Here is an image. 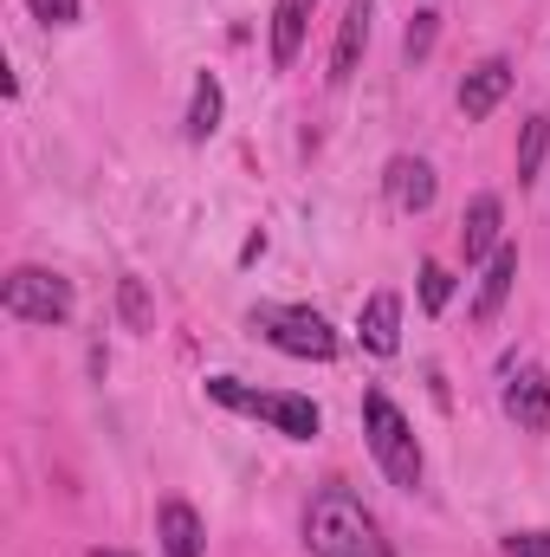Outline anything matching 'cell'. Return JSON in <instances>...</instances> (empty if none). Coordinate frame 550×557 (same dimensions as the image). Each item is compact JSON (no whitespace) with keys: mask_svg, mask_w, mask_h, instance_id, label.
Here are the masks:
<instances>
[{"mask_svg":"<svg viewBox=\"0 0 550 557\" xmlns=\"http://www.w3.org/2000/svg\"><path fill=\"white\" fill-rule=\"evenodd\" d=\"M545 149H550V117H525V131H518V182H538V169H545Z\"/></svg>","mask_w":550,"mask_h":557,"instance_id":"cell-16","label":"cell"},{"mask_svg":"<svg viewBox=\"0 0 550 557\" xmlns=\"http://www.w3.org/2000/svg\"><path fill=\"white\" fill-rule=\"evenodd\" d=\"M447 298H453V273H447L440 260H427V267H421V311H427V318H440V311H447Z\"/></svg>","mask_w":550,"mask_h":557,"instance_id":"cell-19","label":"cell"},{"mask_svg":"<svg viewBox=\"0 0 550 557\" xmlns=\"http://www.w3.org/2000/svg\"><path fill=\"white\" fill-rule=\"evenodd\" d=\"M505 557H550V532H512Z\"/></svg>","mask_w":550,"mask_h":557,"instance_id":"cell-20","label":"cell"},{"mask_svg":"<svg viewBox=\"0 0 550 557\" xmlns=\"http://www.w3.org/2000/svg\"><path fill=\"white\" fill-rule=\"evenodd\" d=\"M505 416L518 421L525 434H545L550 428V376L538 363H525V370L505 383Z\"/></svg>","mask_w":550,"mask_h":557,"instance_id":"cell-10","label":"cell"},{"mask_svg":"<svg viewBox=\"0 0 550 557\" xmlns=\"http://www.w3.org/2000/svg\"><path fill=\"white\" fill-rule=\"evenodd\" d=\"M0 305L20 324H65L78 298H72V278L46 273V267H13V273L0 278Z\"/></svg>","mask_w":550,"mask_h":557,"instance_id":"cell-5","label":"cell"},{"mask_svg":"<svg viewBox=\"0 0 550 557\" xmlns=\"http://www.w3.org/2000/svg\"><path fill=\"white\" fill-rule=\"evenodd\" d=\"M499 227H505L499 195H473V201H466V221H460V253H466V267H486V260L505 247Z\"/></svg>","mask_w":550,"mask_h":557,"instance_id":"cell-6","label":"cell"},{"mask_svg":"<svg viewBox=\"0 0 550 557\" xmlns=\"http://www.w3.org/2000/svg\"><path fill=\"white\" fill-rule=\"evenodd\" d=\"M357 337H363V350L396 357L402 350V298L396 292H370L363 311H357Z\"/></svg>","mask_w":550,"mask_h":557,"instance_id":"cell-9","label":"cell"},{"mask_svg":"<svg viewBox=\"0 0 550 557\" xmlns=\"http://www.w3.org/2000/svg\"><path fill=\"white\" fill-rule=\"evenodd\" d=\"M383 188H389V201H396L402 214H427V208H434V195H440L434 162H421V156H396V162L383 169Z\"/></svg>","mask_w":550,"mask_h":557,"instance_id":"cell-7","label":"cell"},{"mask_svg":"<svg viewBox=\"0 0 550 557\" xmlns=\"http://www.w3.org/2000/svg\"><path fill=\"white\" fill-rule=\"evenodd\" d=\"M311 7L317 0H278L273 7V72H291L298 65L304 33H311Z\"/></svg>","mask_w":550,"mask_h":557,"instance_id":"cell-14","label":"cell"},{"mask_svg":"<svg viewBox=\"0 0 550 557\" xmlns=\"http://www.w3.org/2000/svg\"><path fill=\"white\" fill-rule=\"evenodd\" d=\"M155 539H162V557H201L208 552L201 512H195L188 499H162V506H155Z\"/></svg>","mask_w":550,"mask_h":557,"instance_id":"cell-12","label":"cell"},{"mask_svg":"<svg viewBox=\"0 0 550 557\" xmlns=\"http://www.w3.org/2000/svg\"><path fill=\"white\" fill-rule=\"evenodd\" d=\"M221 117H227V91H221V78H214V72H201V78H195V98H188L182 131H188V143H208L214 131H221Z\"/></svg>","mask_w":550,"mask_h":557,"instance_id":"cell-15","label":"cell"},{"mask_svg":"<svg viewBox=\"0 0 550 557\" xmlns=\"http://www.w3.org/2000/svg\"><path fill=\"white\" fill-rule=\"evenodd\" d=\"M208 396L221 409H234V416H253V421H266V428H278L285 441H311L324 428L317 403L311 396H291V389H247L240 376H208Z\"/></svg>","mask_w":550,"mask_h":557,"instance_id":"cell-2","label":"cell"},{"mask_svg":"<svg viewBox=\"0 0 550 557\" xmlns=\"http://www.w3.org/2000/svg\"><path fill=\"white\" fill-rule=\"evenodd\" d=\"M253 331L285 350V357H304V363H330L337 357V331L311 311V305H253Z\"/></svg>","mask_w":550,"mask_h":557,"instance_id":"cell-4","label":"cell"},{"mask_svg":"<svg viewBox=\"0 0 550 557\" xmlns=\"http://www.w3.org/2000/svg\"><path fill=\"white\" fill-rule=\"evenodd\" d=\"M33 13H39L46 26H72V20H78V0H33Z\"/></svg>","mask_w":550,"mask_h":557,"instance_id":"cell-21","label":"cell"},{"mask_svg":"<svg viewBox=\"0 0 550 557\" xmlns=\"http://www.w3.org/2000/svg\"><path fill=\"white\" fill-rule=\"evenodd\" d=\"M434 46H440V13H434V7H421V13L409 20V33H402V59H409V65H421Z\"/></svg>","mask_w":550,"mask_h":557,"instance_id":"cell-17","label":"cell"},{"mask_svg":"<svg viewBox=\"0 0 550 557\" xmlns=\"http://www.w3.org/2000/svg\"><path fill=\"white\" fill-rule=\"evenodd\" d=\"M512 285H518V247H499V253L486 260V273H479V292H473V324H492V318L505 311Z\"/></svg>","mask_w":550,"mask_h":557,"instance_id":"cell-13","label":"cell"},{"mask_svg":"<svg viewBox=\"0 0 550 557\" xmlns=\"http://www.w3.org/2000/svg\"><path fill=\"white\" fill-rule=\"evenodd\" d=\"M117 311H124L130 331H155V305H149L142 278H117Z\"/></svg>","mask_w":550,"mask_h":557,"instance_id":"cell-18","label":"cell"},{"mask_svg":"<svg viewBox=\"0 0 550 557\" xmlns=\"http://www.w3.org/2000/svg\"><path fill=\"white\" fill-rule=\"evenodd\" d=\"M505 91H512V65H505V59H479V65L460 78V111H466V124L492 117V111L505 104Z\"/></svg>","mask_w":550,"mask_h":557,"instance_id":"cell-8","label":"cell"},{"mask_svg":"<svg viewBox=\"0 0 550 557\" xmlns=\"http://www.w3.org/2000/svg\"><path fill=\"white\" fill-rule=\"evenodd\" d=\"M98 557H124V552H98Z\"/></svg>","mask_w":550,"mask_h":557,"instance_id":"cell-23","label":"cell"},{"mask_svg":"<svg viewBox=\"0 0 550 557\" xmlns=\"http://www.w3.org/2000/svg\"><path fill=\"white\" fill-rule=\"evenodd\" d=\"M370 13H376V0H350V7H343L337 46H330V85H350V78H357L363 46H370Z\"/></svg>","mask_w":550,"mask_h":557,"instance_id":"cell-11","label":"cell"},{"mask_svg":"<svg viewBox=\"0 0 550 557\" xmlns=\"http://www.w3.org/2000/svg\"><path fill=\"white\" fill-rule=\"evenodd\" d=\"M363 434H370V454H376V467L389 473V486H402V493H414L421 486V441H414L409 416L383 396V389H370L363 396Z\"/></svg>","mask_w":550,"mask_h":557,"instance_id":"cell-3","label":"cell"},{"mask_svg":"<svg viewBox=\"0 0 550 557\" xmlns=\"http://www.w3.org/2000/svg\"><path fill=\"white\" fill-rule=\"evenodd\" d=\"M304 552L311 557H383L376 519L363 512V499L350 486H324L304 506Z\"/></svg>","mask_w":550,"mask_h":557,"instance_id":"cell-1","label":"cell"},{"mask_svg":"<svg viewBox=\"0 0 550 557\" xmlns=\"http://www.w3.org/2000/svg\"><path fill=\"white\" fill-rule=\"evenodd\" d=\"M260 253H266V234H247V240H240V267H253Z\"/></svg>","mask_w":550,"mask_h":557,"instance_id":"cell-22","label":"cell"}]
</instances>
